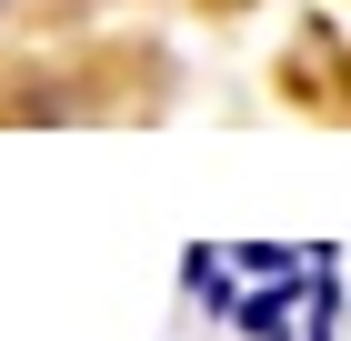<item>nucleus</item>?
Returning <instances> with one entry per match:
<instances>
[{"mask_svg": "<svg viewBox=\"0 0 351 341\" xmlns=\"http://www.w3.org/2000/svg\"><path fill=\"white\" fill-rule=\"evenodd\" d=\"M291 301H301V281H251L241 291V341H291Z\"/></svg>", "mask_w": 351, "mask_h": 341, "instance_id": "1", "label": "nucleus"}, {"mask_svg": "<svg viewBox=\"0 0 351 341\" xmlns=\"http://www.w3.org/2000/svg\"><path fill=\"white\" fill-rule=\"evenodd\" d=\"M241 271H251V281H301L311 261H301L291 241H241Z\"/></svg>", "mask_w": 351, "mask_h": 341, "instance_id": "2", "label": "nucleus"}]
</instances>
